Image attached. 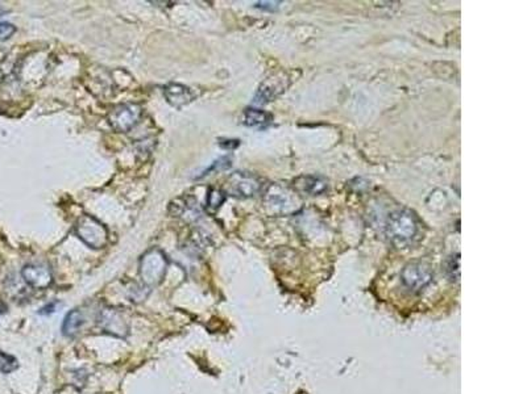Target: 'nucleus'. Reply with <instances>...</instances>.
Listing matches in <instances>:
<instances>
[{
  "label": "nucleus",
  "mask_w": 527,
  "mask_h": 394,
  "mask_svg": "<svg viewBox=\"0 0 527 394\" xmlns=\"http://www.w3.org/2000/svg\"><path fill=\"white\" fill-rule=\"evenodd\" d=\"M419 230L416 214L408 209L391 212L386 221V235L396 247H405L411 244Z\"/></svg>",
  "instance_id": "1"
},
{
  "label": "nucleus",
  "mask_w": 527,
  "mask_h": 394,
  "mask_svg": "<svg viewBox=\"0 0 527 394\" xmlns=\"http://www.w3.org/2000/svg\"><path fill=\"white\" fill-rule=\"evenodd\" d=\"M301 199L289 187L272 185L264 193V207L272 216H288L301 208Z\"/></svg>",
  "instance_id": "2"
},
{
  "label": "nucleus",
  "mask_w": 527,
  "mask_h": 394,
  "mask_svg": "<svg viewBox=\"0 0 527 394\" xmlns=\"http://www.w3.org/2000/svg\"><path fill=\"white\" fill-rule=\"evenodd\" d=\"M169 261L160 249H151L140 259V277L146 288L160 286L166 275Z\"/></svg>",
  "instance_id": "3"
},
{
  "label": "nucleus",
  "mask_w": 527,
  "mask_h": 394,
  "mask_svg": "<svg viewBox=\"0 0 527 394\" xmlns=\"http://www.w3.org/2000/svg\"><path fill=\"white\" fill-rule=\"evenodd\" d=\"M76 234L89 247L99 250L109 242V230L99 219L84 214L81 216L76 225Z\"/></svg>",
  "instance_id": "4"
},
{
  "label": "nucleus",
  "mask_w": 527,
  "mask_h": 394,
  "mask_svg": "<svg viewBox=\"0 0 527 394\" xmlns=\"http://www.w3.org/2000/svg\"><path fill=\"white\" fill-rule=\"evenodd\" d=\"M261 182L259 177L248 172H234L226 182V195L248 199L260 192Z\"/></svg>",
  "instance_id": "5"
},
{
  "label": "nucleus",
  "mask_w": 527,
  "mask_h": 394,
  "mask_svg": "<svg viewBox=\"0 0 527 394\" xmlns=\"http://www.w3.org/2000/svg\"><path fill=\"white\" fill-rule=\"evenodd\" d=\"M401 279L405 286L410 291H421L428 286L433 279L434 272L431 267L423 261H413L405 266L401 272Z\"/></svg>",
  "instance_id": "6"
},
{
  "label": "nucleus",
  "mask_w": 527,
  "mask_h": 394,
  "mask_svg": "<svg viewBox=\"0 0 527 394\" xmlns=\"http://www.w3.org/2000/svg\"><path fill=\"white\" fill-rule=\"evenodd\" d=\"M140 118H141V107L134 103H127L119 104L112 109L109 115V121L116 132L127 133L136 125Z\"/></svg>",
  "instance_id": "7"
},
{
  "label": "nucleus",
  "mask_w": 527,
  "mask_h": 394,
  "mask_svg": "<svg viewBox=\"0 0 527 394\" xmlns=\"http://www.w3.org/2000/svg\"><path fill=\"white\" fill-rule=\"evenodd\" d=\"M291 83V76L281 71L277 74H273L269 76L263 84L260 85L259 91L256 93L255 101L257 104H266L269 101H273L276 98H278L281 93H285L286 88Z\"/></svg>",
  "instance_id": "8"
},
{
  "label": "nucleus",
  "mask_w": 527,
  "mask_h": 394,
  "mask_svg": "<svg viewBox=\"0 0 527 394\" xmlns=\"http://www.w3.org/2000/svg\"><path fill=\"white\" fill-rule=\"evenodd\" d=\"M98 323L104 333H109L111 336L126 338L129 331V325L124 314L114 308L103 309L99 314Z\"/></svg>",
  "instance_id": "9"
},
{
  "label": "nucleus",
  "mask_w": 527,
  "mask_h": 394,
  "mask_svg": "<svg viewBox=\"0 0 527 394\" xmlns=\"http://www.w3.org/2000/svg\"><path fill=\"white\" fill-rule=\"evenodd\" d=\"M21 276L34 289H46L53 283L51 269L41 264H28L21 271Z\"/></svg>",
  "instance_id": "10"
},
{
  "label": "nucleus",
  "mask_w": 527,
  "mask_h": 394,
  "mask_svg": "<svg viewBox=\"0 0 527 394\" xmlns=\"http://www.w3.org/2000/svg\"><path fill=\"white\" fill-rule=\"evenodd\" d=\"M164 93H165V98H166L168 103L176 108H181L189 103H191L196 99V93L191 88L179 83H171L166 85Z\"/></svg>",
  "instance_id": "11"
},
{
  "label": "nucleus",
  "mask_w": 527,
  "mask_h": 394,
  "mask_svg": "<svg viewBox=\"0 0 527 394\" xmlns=\"http://www.w3.org/2000/svg\"><path fill=\"white\" fill-rule=\"evenodd\" d=\"M174 217H185L187 219H196L201 214L199 204L193 197H181L171 202L169 208Z\"/></svg>",
  "instance_id": "12"
},
{
  "label": "nucleus",
  "mask_w": 527,
  "mask_h": 394,
  "mask_svg": "<svg viewBox=\"0 0 527 394\" xmlns=\"http://www.w3.org/2000/svg\"><path fill=\"white\" fill-rule=\"evenodd\" d=\"M297 183L301 191L308 193L311 196H316L319 193H323L328 188L327 180H324L323 177H314V175L299 177Z\"/></svg>",
  "instance_id": "13"
},
{
  "label": "nucleus",
  "mask_w": 527,
  "mask_h": 394,
  "mask_svg": "<svg viewBox=\"0 0 527 394\" xmlns=\"http://www.w3.org/2000/svg\"><path fill=\"white\" fill-rule=\"evenodd\" d=\"M271 120L272 116L261 109L248 108L244 112V124L251 128L268 125Z\"/></svg>",
  "instance_id": "14"
},
{
  "label": "nucleus",
  "mask_w": 527,
  "mask_h": 394,
  "mask_svg": "<svg viewBox=\"0 0 527 394\" xmlns=\"http://www.w3.org/2000/svg\"><path fill=\"white\" fill-rule=\"evenodd\" d=\"M84 323V316L82 313L74 309V311H70L66 318L64 321V325H62V333L64 336H74L78 333L79 327L82 326Z\"/></svg>",
  "instance_id": "15"
},
{
  "label": "nucleus",
  "mask_w": 527,
  "mask_h": 394,
  "mask_svg": "<svg viewBox=\"0 0 527 394\" xmlns=\"http://www.w3.org/2000/svg\"><path fill=\"white\" fill-rule=\"evenodd\" d=\"M226 197H227V195L224 191L211 188L207 193V208L211 212L219 209L221 204L226 202Z\"/></svg>",
  "instance_id": "16"
},
{
  "label": "nucleus",
  "mask_w": 527,
  "mask_h": 394,
  "mask_svg": "<svg viewBox=\"0 0 527 394\" xmlns=\"http://www.w3.org/2000/svg\"><path fill=\"white\" fill-rule=\"evenodd\" d=\"M447 274L450 276L452 281H459L460 280V255H452L448 261H447Z\"/></svg>",
  "instance_id": "17"
},
{
  "label": "nucleus",
  "mask_w": 527,
  "mask_h": 394,
  "mask_svg": "<svg viewBox=\"0 0 527 394\" xmlns=\"http://www.w3.org/2000/svg\"><path fill=\"white\" fill-rule=\"evenodd\" d=\"M0 358L3 359L0 369L4 373H9V372H12V370H15L17 368V361L15 358H12L9 355H6V353H0Z\"/></svg>",
  "instance_id": "18"
},
{
  "label": "nucleus",
  "mask_w": 527,
  "mask_h": 394,
  "mask_svg": "<svg viewBox=\"0 0 527 394\" xmlns=\"http://www.w3.org/2000/svg\"><path fill=\"white\" fill-rule=\"evenodd\" d=\"M230 166V158H221V160L214 162L213 166L210 168H207V170L204 171V174H202L201 177H196V179H201V177H206V175H210V172H211V171H215V170H226V168H229Z\"/></svg>",
  "instance_id": "19"
},
{
  "label": "nucleus",
  "mask_w": 527,
  "mask_h": 394,
  "mask_svg": "<svg viewBox=\"0 0 527 394\" xmlns=\"http://www.w3.org/2000/svg\"><path fill=\"white\" fill-rule=\"evenodd\" d=\"M16 32V26L9 23H0V41H7Z\"/></svg>",
  "instance_id": "20"
},
{
  "label": "nucleus",
  "mask_w": 527,
  "mask_h": 394,
  "mask_svg": "<svg viewBox=\"0 0 527 394\" xmlns=\"http://www.w3.org/2000/svg\"><path fill=\"white\" fill-rule=\"evenodd\" d=\"M219 145H221V147H223V149L234 150V149H236L239 145H240V141H238V140H219Z\"/></svg>",
  "instance_id": "21"
},
{
  "label": "nucleus",
  "mask_w": 527,
  "mask_h": 394,
  "mask_svg": "<svg viewBox=\"0 0 527 394\" xmlns=\"http://www.w3.org/2000/svg\"><path fill=\"white\" fill-rule=\"evenodd\" d=\"M277 4H280V1H260V3L256 4V9L274 11V9H277Z\"/></svg>",
  "instance_id": "22"
},
{
  "label": "nucleus",
  "mask_w": 527,
  "mask_h": 394,
  "mask_svg": "<svg viewBox=\"0 0 527 394\" xmlns=\"http://www.w3.org/2000/svg\"><path fill=\"white\" fill-rule=\"evenodd\" d=\"M53 309H54V304H51V305H46L45 308H43L40 313H41V314H49V313H53V311H54Z\"/></svg>",
  "instance_id": "23"
}]
</instances>
